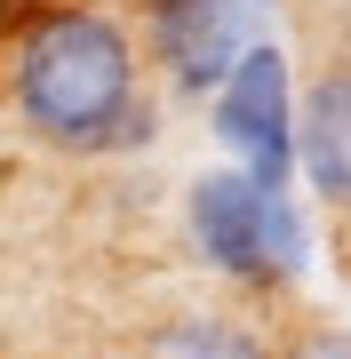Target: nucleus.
Segmentation results:
<instances>
[{
  "instance_id": "3",
  "label": "nucleus",
  "mask_w": 351,
  "mask_h": 359,
  "mask_svg": "<svg viewBox=\"0 0 351 359\" xmlns=\"http://www.w3.org/2000/svg\"><path fill=\"white\" fill-rule=\"evenodd\" d=\"M287 120H296V104H287V56H280V40H256L216 88V136L247 160L240 176L272 200H287V168H296Z\"/></svg>"
},
{
  "instance_id": "2",
  "label": "nucleus",
  "mask_w": 351,
  "mask_h": 359,
  "mask_svg": "<svg viewBox=\"0 0 351 359\" xmlns=\"http://www.w3.org/2000/svg\"><path fill=\"white\" fill-rule=\"evenodd\" d=\"M192 240L208 248V264L240 271V280H287L303 264V224L296 208L256 192L240 168H208L192 184Z\"/></svg>"
},
{
  "instance_id": "7",
  "label": "nucleus",
  "mask_w": 351,
  "mask_h": 359,
  "mask_svg": "<svg viewBox=\"0 0 351 359\" xmlns=\"http://www.w3.org/2000/svg\"><path fill=\"white\" fill-rule=\"evenodd\" d=\"M296 359H351V344H343V335H303Z\"/></svg>"
},
{
  "instance_id": "8",
  "label": "nucleus",
  "mask_w": 351,
  "mask_h": 359,
  "mask_svg": "<svg viewBox=\"0 0 351 359\" xmlns=\"http://www.w3.org/2000/svg\"><path fill=\"white\" fill-rule=\"evenodd\" d=\"M0 16H8V0H0Z\"/></svg>"
},
{
  "instance_id": "4",
  "label": "nucleus",
  "mask_w": 351,
  "mask_h": 359,
  "mask_svg": "<svg viewBox=\"0 0 351 359\" xmlns=\"http://www.w3.org/2000/svg\"><path fill=\"white\" fill-rule=\"evenodd\" d=\"M263 8L272 0H152V48L176 72V88H223V72L263 40Z\"/></svg>"
},
{
  "instance_id": "1",
  "label": "nucleus",
  "mask_w": 351,
  "mask_h": 359,
  "mask_svg": "<svg viewBox=\"0 0 351 359\" xmlns=\"http://www.w3.org/2000/svg\"><path fill=\"white\" fill-rule=\"evenodd\" d=\"M16 112L64 152H112L136 112V40L104 8H56L16 40Z\"/></svg>"
},
{
  "instance_id": "6",
  "label": "nucleus",
  "mask_w": 351,
  "mask_h": 359,
  "mask_svg": "<svg viewBox=\"0 0 351 359\" xmlns=\"http://www.w3.org/2000/svg\"><path fill=\"white\" fill-rule=\"evenodd\" d=\"M144 359H272V351L232 320H168L144 335Z\"/></svg>"
},
{
  "instance_id": "5",
  "label": "nucleus",
  "mask_w": 351,
  "mask_h": 359,
  "mask_svg": "<svg viewBox=\"0 0 351 359\" xmlns=\"http://www.w3.org/2000/svg\"><path fill=\"white\" fill-rule=\"evenodd\" d=\"M287 136H296V168L312 176V192L327 208H351V65H327L303 88Z\"/></svg>"
}]
</instances>
